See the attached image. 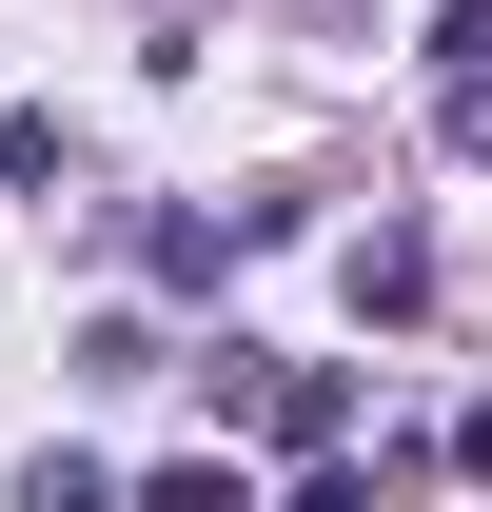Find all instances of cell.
<instances>
[{
	"label": "cell",
	"instance_id": "obj_1",
	"mask_svg": "<svg viewBox=\"0 0 492 512\" xmlns=\"http://www.w3.org/2000/svg\"><path fill=\"white\" fill-rule=\"evenodd\" d=\"M256 237H276V197H237V217H158L138 256H158V296H217V256H256Z\"/></svg>",
	"mask_w": 492,
	"mask_h": 512
},
{
	"label": "cell",
	"instance_id": "obj_2",
	"mask_svg": "<svg viewBox=\"0 0 492 512\" xmlns=\"http://www.w3.org/2000/svg\"><path fill=\"white\" fill-rule=\"evenodd\" d=\"M119 512H256V473H237V453H158Z\"/></svg>",
	"mask_w": 492,
	"mask_h": 512
},
{
	"label": "cell",
	"instance_id": "obj_3",
	"mask_svg": "<svg viewBox=\"0 0 492 512\" xmlns=\"http://www.w3.org/2000/svg\"><path fill=\"white\" fill-rule=\"evenodd\" d=\"M355 316H433V237H355Z\"/></svg>",
	"mask_w": 492,
	"mask_h": 512
},
{
	"label": "cell",
	"instance_id": "obj_4",
	"mask_svg": "<svg viewBox=\"0 0 492 512\" xmlns=\"http://www.w3.org/2000/svg\"><path fill=\"white\" fill-rule=\"evenodd\" d=\"M335 414H355L335 375H256V434H296V453H335Z\"/></svg>",
	"mask_w": 492,
	"mask_h": 512
},
{
	"label": "cell",
	"instance_id": "obj_5",
	"mask_svg": "<svg viewBox=\"0 0 492 512\" xmlns=\"http://www.w3.org/2000/svg\"><path fill=\"white\" fill-rule=\"evenodd\" d=\"M20 512H119V473L99 453H20Z\"/></svg>",
	"mask_w": 492,
	"mask_h": 512
},
{
	"label": "cell",
	"instance_id": "obj_6",
	"mask_svg": "<svg viewBox=\"0 0 492 512\" xmlns=\"http://www.w3.org/2000/svg\"><path fill=\"white\" fill-rule=\"evenodd\" d=\"M433 60H453V79H492V0H433Z\"/></svg>",
	"mask_w": 492,
	"mask_h": 512
},
{
	"label": "cell",
	"instance_id": "obj_7",
	"mask_svg": "<svg viewBox=\"0 0 492 512\" xmlns=\"http://www.w3.org/2000/svg\"><path fill=\"white\" fill-rule=\"evenodd\" d=\"M433 138H453V158L492 178V79H453V99H433Z\"/></svg>",
	"mask_w": 492,
	"mask_h": 512
},
{
	"label": "cell",
	"instance_id": "obj_8",
	"mask_svg": "<svg viewBox=\"0 0 492 512\" xmlns=\"http://www.w3.org/2000/svg\"><path fill=\"white\" fill-rule=\"evenodd\" d=\"M276 512H374V473H335V453H315V473H296Z\"/></svg>",
	"mask_w": 492,
	"mask_h": 512
},
{
	"label": "cell",
	"instance_id": "obj_9",
	"mask_svg": "<svg viewBox=\"0 0 492 512\" xmlns=\"http://www.w3.org/2000/svg\"><path fill=\"white\" fill-rule=\"evenodd\" d=\"M453 473H492V394H473V414H453Z\"/></svg>",
	"mask_w": 492,
	"mask_h": 512
}]
</instances>
